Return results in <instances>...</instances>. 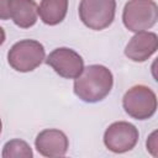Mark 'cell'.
<instances>
[{
    "label": "cell",
    "mask_w": 158,
    "mask_h": 158,
    "mask_svg": "<svg viewBox=\"0 0 158 158\" xmlns=\"http://www.w3.org/2000/svg\"><path fill=\"white\" fill-rule=\"evenodd\" d=\"M2 158H32L33 152L30 144L22 139H11L5 143L1 152Z\"/></svg>",
    "instance_id": "obj_12"
},
{
    "label": "cell",
    "mask_w": 158,
    "mask_h": 158,
    "mask_svg": "<svg viewBox=\"0 0 158 158\" xmlns=\"http://www.w3.org/2000/svg\"><path fill=\"white\" fill-rule=\"evenodd\" d=\"M79 19L94 31H101L109 27L116 12V0H80Z\"/></svg>",
    "instance_id": "obj_5"
},
{
    "label": "cell",
    "mask_w": 158,
    "mask_h": 158,
    "mask_svg": "<svg viewBox=\"0 0 158 158\" xmlns=\"http://www.w3.org/2000/svg\"><path fill=\"white\" fill-rule=\"evenodd\" d=\"M123 110L135 120H148L157 110L156 93L146 85H135L122 98Z\"/></svg>",
    "instance_id": "obj_4"
},
{
    "label": "cell",
    "mask_w": 158,
    "mask_h": 158,
    "mask_svg": "<svg viewBox=\"0 0 158 158\" xmlns=\"http://www.w3.org/2000/svg\"><path fill=\"white\" fill-rule=\"evenodd\" d=\"M158 49V37L154 32H137L126 44L125 56L132 62H146Z\"/></svg>",
    "instance_id": "obj_9"
},
{
    "label": "cell",
    "mask_w": 158,
    "mask_h": 158,
    "mask_svg": "<svg viewBox=\"0 0 158 158\" xmlns=\"http://www.w3.org/2000/svg\"><path fill=\"white\" fill-rule=\"evenodd\" d=\"M10 2L11 0H0V20L10 19Z\"/></svg>",
    "instance_id": "obj_13"
},
{
    "label": "cell",
    "mask_w": 158,
    "mask_h": 158,
    "mask_svg": "<svg viewBox=\"0 0 158 158\" xmlns=\"http://www.w3.org/2000/svg\"><path fill=\"white\" fill-rule=\"evenodd\" d=\"M38 16V7L35 0H11L10 17L21 28L32 27Z\"/></svg>",
    "instance_id": "obj_10"
},
{
    "label": "cell",
    "mask_w": 158,
    "mask_h": 158,
    "mask_svg": "<svg viewBox=\"0 0 158 158\" xmlns=\"http://www.w3.org/2000/svg\"><path fill=\"white\" fill-rule=\"evenodd\" d=\"M114 85V77L109 68L91 64L83 69L74 80V94L85 102H98L105 99Z\"/></svg>",
    "instance_id": "obj_1"
},
{
    "label": "cell",
    "mask_w": 158,
    "mask_h": 158,
    "mask_svg": "<svg viewBox=\"0 0 158 158\" xmlns=\"http://www.w3.org/2000/svg\"><path fill=\"white\" fill-rule=\"evenodd\" d=\"M44 47L36 40H21L7 52V62L20 73L35 70L44 60Z\"/></svg>",
    "instance_id": "obj_2"
},
{
    "label": "cell",
    "mask_w": 158,
    "mask_h": 158,
    "mask_svg": "<svg viewBox=\"0 0 158 158\" xmlns=\"http://www.w3.org/2000/svg\"><path fill=\"white\" fill-rule=\"evenodd\" d=\"M138 130L135 125L126 121L111 123L104 133L106 148L114 153H125L135 148L138 142Z\"/></svg>",
    "instance_id": "obj_6"
},
{
    "label": "cell",
    "mask_w": 158,
    "mask_h": 158,
    "mask_svg": "<svg viewBox=\"0 0 158 158\" xmlns=\"http://www.w3.org/2000/svg\"><path fill=\"white\" fill-rule=\"evenodd\" d=\"M158 7L154 0H128L122 11L125 27L132 32H142L157 23Z\"/></svg>",
    "instance_id": "obj_3"
},
{
    "label": "cell",
    "mask_w": 158,
    "mask_h": 158,
    "mask_svg": "<svg viewBox=\"0 0 158 158\" xmlns=\"http://www.w3.org/2000/svg\"><path fill=\"white\" fill-rule=\"evenodd\" d=\"M1 128H2V123H1V120H0V133H1Z\"/></svg>",
    "instance_id": "obj_16"
},
{
    "label": "cell",
    "mask_w": 158,
    "mask_h": 158,
    "mask_svg": "<svg viewBox=\"0 0 158 158\" xmlns=\"http://www.w3.org/2000/svg\"><path fill=\"white\" fill-rule=\"evenodd\" d=\"M59 77L65 79H75L84 69V60L79 53L68 47H59L52 51L44 59Z\"/></svg>",
    "instance_id": "obj_7"
},
{
    "label": "cell",
    "mask_w": 158,
    "mask_h": 158,
    "mask_svg": "<svg viewBox=\"0 0 158 158\" xmlns=\"http://www.w3.org/2000/svg\"><path fill=\"white\" fill-rule=\"evenodd\" d=\"M35 146L41 156L56 158L65 156L69 147V141L63 131L57 128H47L37 135Z\"/></svg>",
    "instance_id": "obj_8"
},
{
    "label": "cell",
    "mask_w": 158,
    "mask_h": 158,
    "mask_svg": "<svg viewBox=\"0 0 158 158\" xmlns=\"http://www.w3.org/2000/svg\"><path fill=\"white\" fill-rule=\"evenodd\" d=\"M156 135H157V132L154 131L151 136H149V138L147 139V149H149L151 151V153L153 154V156H157V153L154 152V149L157 148V139H156Z\"/></svg>",
    "instance_id": "obj_14"
},
{
    "label": "cell",
    "mask_w": 158,
    "mask_h": 158,
    "mask_svg": "<svg viewBox=\"0 0 158 158\" xmlns=\"http://www.w3.org/2000/svg\"><path fill=\"white\" fill-rule=\"evenodd\" d=\"M5 40H6V35H5V31H4V28L0 26V46L5 42Z\"/></svg>",
    "instance_id": "obj_15"
},
{
    "label": "cell",
    "mask_w": 158,
    "mask_h": 158,
    "mask_svg": "<svg viewBox=\"0 0 158 158\" xmlns=\"http://www.w3.org/2000/svg\"><path fill=\"white\" fill-rule=\"evenodd\" d=\"M68 11V0H41L38 15L43 23L56 26L60 23Z\"/></svg>",
    "instance_id": "obj_11"
}]
</instances>
